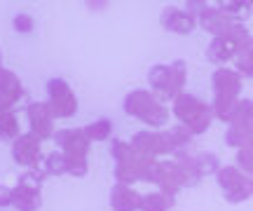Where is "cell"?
Listing matches in <instances>:
<instances>
[{"instance_id":"35","label":"cell","mask_w":253,"mask_h":211,"mask_svg":"<svg viewBox=\"0 0 253 211\" xmlns=\"http://www.w3.org/2000/svg\"><path fill=\"white\" fill-rule=\"evenodd\" d=\"M246 47H249V52H251V54H253V38H251V40H249V45H246Z\"/></svg>"},{"instance_id":"25","label":"cell","mask_w":253,"mask_h":211,"mask_svg":"<svg viewBox=\"0 0 253 211\" xmlns=\"http://www.w3.org/2000/svg\"><path fill=\"white\" fill-rule=\"evenodd\" d=\"M84 134L89 141H108L110 134H113V122L108 118H101V120H94L91 125L84 127Z\"/></svg>"},{"instance_id":"27","label":"cell","mask_w":253,"mask_h":211,"mask_svg":"<svg viewBox=\"0 0 253 211\" xmlns=\"http://www.w3.org/2000/svg\"><path fill=\"white\" fill-rule=\"evenodd\" d=\"M232 64H235V71L239 75H244V78H253V54L249 52V47L237 49Z\"/></svg>"},{"instance_id":"9","label":"cell","mask_w":253,"mask_h":211,"mask_svg":"<svg viewBox=\"0 0 253 211\" xmlns=\"http://www.w3.org/2000/svg\"><path fill=\"white\" fill-rule=\"evenodd\" d=\"M213 83V99L220 101H237L239 92H242V75L235 68H216L211 75Z\"/></svg>"},{"instance_id":"13","label":"cell","mask_w":253,"mask_h":211,"mask_svg":"<svg viewBox=\"0 0 253 211\" xmlns=\"http://www.w3.org/2000/svg\"><path fill=\"white\" fill-rule=\"evenodd\" d=\"M197 24L204 28L207 33H211L213 38H227L237 26V21L225 17V14L218 9V5H209V7L197 17Z\"/></svg>"},{"instance_id":"15","label":"cell","mask_w":253,"mask_h":211,"mask_svg":"<svg viewBox=\"0 0 253 211\" xmlns=\"http://www.w3.org/2000/svg\"><path fill=\"white\" fill-rule=\"evenodd\" d=\"M141 197L131 188V185L125 183H115L110 188V209L113 211H136L141 209Z\"/></svg>"},{"instance_id":"6","label":"cell","mask_w":253,"mask_h":211,"mask_svg":"<svg viewBox=\"0 0 253 211\" xmlns=\"http://www.w3.org/2000/svg\"><path fill=\"white\" fill-rule=\"evenodd\" d=\"M47 108L52 113V118H73L78 113V96L71 89V84L61 78H52L47 83Z\"/></svg>"},{"instance_id":"11","label":"cell","mask_w":253,"mask_h":211,"mask_svg":"<svg viewBox=\"0 0 253 211\" xmlns=\"http://www.w3.org/2000/svg\"><path fill=\"white\" fill-rule=\"evenodd\" d=\"M54 141L66 157H87L89 146H91V141L87 138L84 129H78V127L59 129L54 134Z\"/></svg>"},{"instance_id":"29","label":"cell","mask_w":253,"mask_h":211,"mask_svg":"<svg viewBox=\"0 0 253 211\" xmlns=\"http://www.w3.org/2000/svg\"><path fill=\"white\" fill-rule=\"evenodd\" d=\"M45 174H52V176H61V174H68V167H66V157H63L61 150H54L45 157Z\"/></svg>"},{"instance_id":"20","label":"cell","mask_w":253,"mask_h":211,"mask_svg":"<svg viewBox=\"0 0 253 211\" xmlns=\"http://www.w3.org/2000/svg\"><path fill=\"white\" fill-rule=\"evenodd\" d=\"M251 7L253 2H246V0H223V2H218V9L237 24H244L246 19L251 17Z\"/></svg>"},{"instance_id":"34","label":"cell","mask_w":253,"mask_h":211,"mask_svg":"<svg viewBox=\"0 0 253 211\" xmlns=\"http://www.w3.org/2000/svg\"><path fill=\"white\" fill-rule=\"evenodd\" d=\"M5 207H12V188L0 183V209H5Z\"/></svg>"},{"instance_id":"18","label":"cell","mask_w":253,"mask_h":211,"mask_svg":"<svg viewBox=\"0 0 253 211\" xmlns=\"http://www.w3.org/2000/svg\"><path fill=\"white\" fill-rule=\"evenodd\" d=\"M0 96L7 99L12 106L21 101L24 96V87H21V80H19L17 73H12L7 68H0Z\"/></svg>"},{"instance_id":"19","label":"cell","mask_w":253,"mask_h":211,"mask_svg":"<svg viewBox=\"0 0 253 211\" xmlns=\"http://www.w3.org/2000/svg\"><path fill=\"white\" fill-rule=\"evenodd\" d=\"M173 165L178 167V171H181L183 176V183H185V188L188 185H195L202 178L197 171V162H195V155H190L188 150H183V153H176L173 155Z\"/></svg>"},{"instance_id":"31","label":"cell","mask_w":253,"mask_h":211,"mask_svg":"<svg viewBox=\"0 0 253 211\" xmlns=\"http://www.w3.org/2000/svg\"><path fill=\"white\" fill-rule=\"evenodd\" d=\"M66 157V155H63ZM66 167H68V174L75 176V178H84L87 171H89V165H87V157H66Z\"/></svg>"},{"instance_id":"21","label":"cell","mask_w":253,"mask_h":211,"mask_svg":"<svg viewBox=\"0 0 253 211\" xmlns=\"http://www.w3.org/2000/svg\"><path fill=\"white\" fill-rule=\"evenodd\" d=\"M227 125L230 127H251L253 125V99H237Z\"/></svg>"},{"instance_id":"1","label":"cell","mask_w":253,"mask_h":211,"mask_svg":"<svg viewBox=\"0 0 253 211\" xmlns=\"http://www.w3.org/2000/svg\"><path fill=\"white\" fill-rule=\"evenodd\" d=\"M110 155L115 157V181L118 183L131 185L136 181L153 183L157 160H148V157L138 155L136 148L131 143H126V141H113L110 143Z\"/></svg>"},{"instance_id":"2","label":"cell","mask_w":253,"mask_h":211,"mask_svg":"<svg viewBox=\"0 0 253 211\" xmlns=\"http://www.w3.org/2000/svg\"><path fill=\"white\" fill-rule=\"evenodd\" d=\"M122 110L129 118L141 120L150 129H162L171 118V110L148 89H134V92L126 94L125 101H122Z\"/></svg>"},{"instance_id":"32","label":"cell","mask_w":253,"mask_h":211,"mask_svg":"<svg viewBox=\"0 0 253 211\" xmlns=\"http://www.w3.org/2000/svg\"><path fill=\"white\" fill-rule=\"evenodd\" d=\"M237 167L253 178V146H246L237 150Z\"/></svg>"},{"instance_id":"28","label":"cell","mask_w":253,"mask_h":211,"mask_svg":"<svg viewBox=\"0 0 253 211\" xmlns=\"http://www.w3.org/2000/svg\"><path fill=\"white\" fill-rule=\"evenodd\" d=\"M45 169H24V174L19 176L17 185L31 188V190H42V181H45Z\"/></svg>"},{"instance_id":"36","label":"cell","mask_w":253,"mask_h":211,"mask_svg":"<svg viewBox=\"0 0 253 211\" xmlns=\"http://www.w3.org/2000/svg\"><path fill=\"white\" fill-rule=\"evenodd\" d=\"M0 68H2V52H0Z\"/></svg>"},{"instance_id":"33","label":"cell","mask_w":253,"mask_h":211,"mask_svg":"<svg viewBox=\"0 0 253 211\" xmlns=\"http://www.w3.org/2000/svg\"><path fill=\"white\" fill-rule=\"evenodd\" d=\"M12 28H14L17 33H31V31L36 28V19L31 17V14H26V12H19V14H14V19H12Z\"/></svg>"},{"instance_id":"17","label":"cell","mask_w":253,"mask_h":211,"mask_svg":"<svg viewBox=\"0 0 253 211\" xmlns=\"http://www.w3.org/2000/svg\"><path fill=\"white\" fill-rule=\"evenodd\" d=\"M12 207L17 211H38L42 207V193L24 188V185H14L12 188Z\"/></svg>"},{"instance_id":"23","label":"cell","mask_w":253,"mask_h":211,"mask_svg":"<svg viewBox=\"0 0 253 211\" xmlns=\"http://www.w3.org/2000/svg\"><path fill=\"white\" fill-rule=\"evenodd\" d=\"M19 136H21L19 118L12 113V110H9V113H2V115H0V141H5V143H14Z\"/></svg>"},{"instance_id":"24","label":"cell","mask_w":253,"mask_h":211,"mask_svg":"<svg viewBox=\"0 0 253 211\" xmlns=\"http://www.w3.org/2000/svg\"><path fill=\"white\" fill-rule=\"evenodd\" d=\"M225 143L230 148H237V150H242V148H246V146H253L251 127H227Z\"/></svg>"},{"instance_id":"10","label":"cell","mask_w":253,"mask_h":211,"mask_svg":"<svg viewBox=\"0 0 253 211\" xmlns=\"http://www.w3.org/2000/svg\"><path fill=\"white\" fill-rule=\"evenodd\" d=\"M26 115H28V125H31V134L40 141H47V138H54V118L52 113L47 108V103L42 101H33L28 103L26 108Z\"/></svg>"},{"instance_id":"26","label":"cell","mask_w":253,"mask_h":211,"mask_svg":"<svg viewBox=\"0 0 253 211\" xmlns=\"http://www.w3.org/2000/svg\"><path fill=\"white\" fill-rule=\"evenodd\" d=\"M167 134H169V138H171L173 155H176V153H183V150H188L190 141H192V131H190V129H185L183 125H173V129H169Z\"/></svg>"},{"instance_id":"3","label":"cell","mask_w":253,"mask_h":211,"mask_svg":"<svg viewBox=\"0 0 253 211\" xmlns=\"http://www.w3.org/2000/svg\"><path fill=\"white\" fill-rule=\"evenodd\" d=\"M188 80V64L178 59L173 64H155L148 71V84L160 101H173L183 94V84Z\"/></svg>"},{"instance_id":"14","label":"cell","mask_w":253,"mask_h":211,"mask_svg":"<svg viewBox=\"0 0 253 211\" xmlns=\"http://www.w3.org/2000/svg\"><path fill=\"white\" fill-rule=\"evenodd\" d=\"M160 24H162L167 31H171V33L188 36V33H192L195 26H197V17L190 14L188 9H181V7H164L162 14H160Z\"/></svg>"},{"instance_id":"37","label":"cell","mask_w":253,"mask_h":211,"mask_svg":"<svg viewBox=\"0 0 253 211\" xmlns=\"http://www.w3.org/2000/svg\"><path fill=\"white\" fill-rule=\"evenodd\" d=\"M251 134H253V125H251Z\"/></svg>"},{"instance_id":"4","label":"cell","mask_w":253,"mask_h":211,"mask_svg":"<svg viewBox=\"0 0 253 211\" xmlns=\"http://www.w3.org/2000/svg\"><path fill=\"white\" fill-rule=\"evenodd\" d=\"M173 118L178 120V125H183L185 129L192 131V136L204 134L211 127V120H213V110L211 103H204L202 99L192 96V94H178L173 99Z\"/></svg>"},{"instance_id":"12","label":"cell","mask_w":253,"mask_h":211,"mask_svg":"<svg viewBox=\"0 0 253 211\" xmlns=\"http://www.w3.org/2000/svg\"><path fill=\"white\" fill-rule=\"evenodd\" d=\"M153 183H157L160 193L176 197V193L185 188L183 183V176L178 171V167L173 165V160H157L155 165V174H153Z\"/></svg>"},{"instance_id":"22","label":"cell","mask_w":253,"mask_h":211,"mask_svg":"<svg viewBox=\"0 0 253 211\" xmlns=\"http://www.w3.org/2000/svg\"><path fill=\"white\" fill-rule=\"evenodd\" d=\"M173 204H176V197H169L160 190L141 197V211H169L173 209Z\"/></svg>"},{"instance_id":"5","label":"cell","mask_w":253,"mask_h":211,"mask_svg":"<svg viewBox=\"0 0 253 211\" xmlns=\"http://www.w3.org/2000/svg\"><path fill=\"white\" fill-rule=\"evenodd\" d=\"M216 181L230 204H242L253 197V178L239 167H220Z\"/></svg>"},{"instance_id":"7","label":"cell","mask_w":253,"mask_h":211,"mask_svg":"<svg viewBox=\"0 0 253 211\" xmlns=\"http://www.w3.org/2000/svg\"><path fill=\"white\" fill-rule=\"evenodd\" d=\"M131 146L136 148L138 155L148 157V160H157L162 155H173L171 138L167 131H157V129H143L136 131L131 138Z\"/></svg>"},{"instance_id":"8","label":"cell","mask_w":253,"mask_h":211,"mask_svg":"<svg viewBox=\"0 0 253 211\" xmlns=\"http://www.w3.org/2000/svg\"><path fill=\"white\" fill-rule=\"evenodd\" d=\"M12 157L24 169H40V165H42V141L36 138L31 131L21 134L12 143Z\"/></svg>"},{"instance_id":"16","label":"cell","mask_w":253,"mask_h":211,"mask_svg":"<svg viewBox=\"0 0 253 211\" xmlns=\"http://www.w3.org/2000/svg\"><path fill=\"white\" fill-rule=\"evenodd\" d=\"M237 49H239V47H237L232 40H227V38H213L207 49V59L211 64L225 68V64H230V61L235 59Z\"/></svg>"},{"instance_id":"30","label":"cell","mask_w":253,"mask_h":211,"mask_svg":"<svg viewBox=\"0 0 253 211\" xmlns=\"http://www.w3.org/2000/svg\"><path fill=\"white\" fill-rule=\"evenodd\" d=\"M195 162H197L199 176H209V174H218L220 171L218 157L213 153H199V155H195Z\"/></svg>"}]
</instances>
